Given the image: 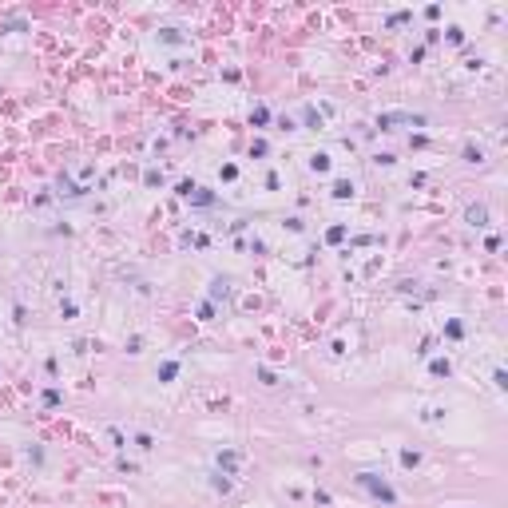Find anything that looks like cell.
Instances as JSON below:
<instances>
[{"instance_id": "6da1fadb", "label": "cell", "mask_w": 508, "mask_h": 508, "mask_svg": "<svg viewBox=\"0 0 508 508\" xmlns=\"http://www.w3.org/2000/svg\"><path fill=\"white\" fill-rule=\"evenodd\" d=\"M357 480H361V484H365V488H369V492H373V496H377V500H385V504H397L393 488H389V484H385V480H377V476H373V472H361V476H357Z\"/></svg>"}, {"instance_id": "7a4b0ae2", "label": "cell", "mask_w": 508, "mask_h": 508, "mask_svg": "<svg viewBox=\"0 0 508 508\" xmlns=\"http://www.w3.org/2000/svg\"><path fill=\"white\" fill-rule=\"evenodd\" d=\"M381 127H397V123H409V127H421L425 123V115H409V112H385L377 119Z\"/></svg>"}, {"instance_id": "3957f363", "label": "cell", "mask_w": 508, "mask_h": 508, "mask_svg": "<svg viewBox=\"0 0 508 508\" xmlns=\"http://www.w3.org/2000/svg\"><path fill=\"white\" fill-rule=\"evenodd\" d=\"M468 223H472V226H484V207H468Z\"/></svg>"}]
</instances>
